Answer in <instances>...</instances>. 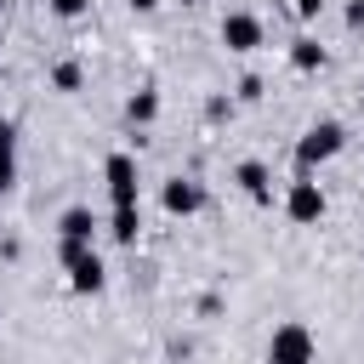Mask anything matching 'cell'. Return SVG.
Returning <instances> with one entry per match:
<instances>
[{
	"label": "cell",
	"instance_id": "6da1fadb",
	"mask_svg": "<svg viewBox=\"0 0 364 364\" xmlns=\"http://www.w3.org/2000/svg\"><path fill=\"white\" fill-rule=\"evenodd\" d=\"M222 34H227V40H234V46H239V52H245V46L256 40V23H245V18H234V23H227V29H222Z\"/></svg>",
	"mask_w": 364,
	"mask_h": 364
},
{
	"label": "cell",
	"instance_id": "7a4b0ae2",
	"mask_svg": "<svg viewBox=\"0 0 364 364\" xmlns=\"http://www.w3.org/2000/svg\"><path fill=\"white\" fill-rule=\"evenodd\" d=\"M313 211H318V200H313V188H302L296 194V216H313Z\"/></svg>",
	"mask_w": 364,
	"mask_h": 364
}]
</instances>
